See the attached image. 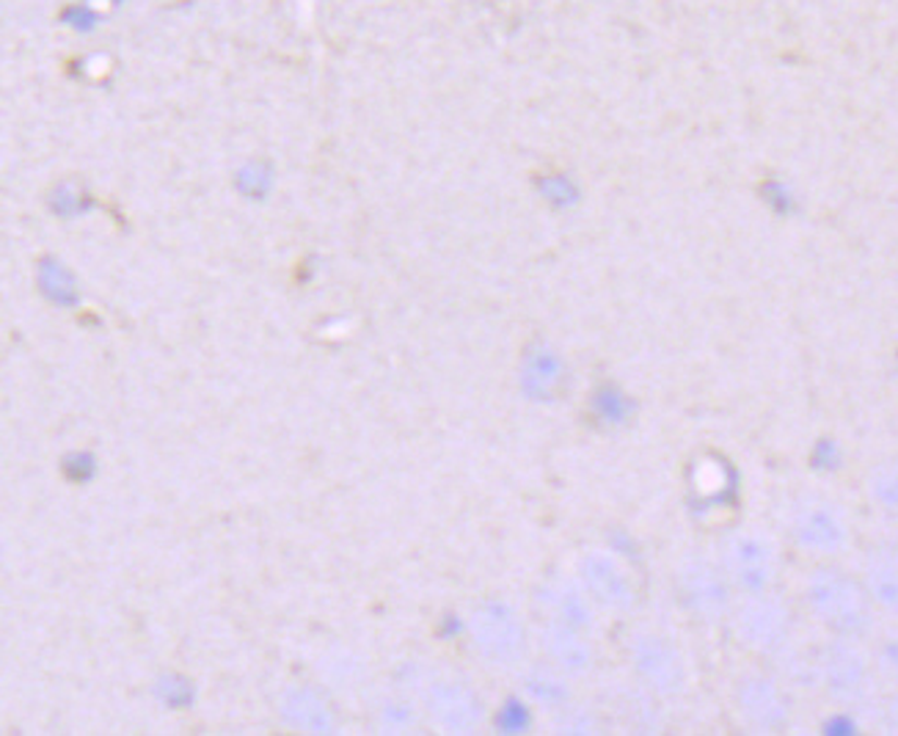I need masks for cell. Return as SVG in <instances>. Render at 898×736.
<instances>
[{
	"mask_svg": "<svg viewBox=\"0 0 898 736\" xmlns=\"http://www.w3.org/2000/svg\"><path fill=\"white\" fill-rule=\"evenodd\" d=\"M863 588L871 604L882 613L898 618V552L896 549H871L863 560Z\"/></svg>",
	"mask_w": 898,
	"mask_h": 736,
	"instance_id": "11",
	"label": "cell"
},
{
	"mask_svg": "<svg viewBox=\"0 0 898 736\" xmlns=\"http://www.w3.org/2000/svg\"><path fill=\"white\" fill-rule=\"evenodd\" d=\"M579 629L574 626H554L549 631V654L557 662L563 671L568 673H585L593 662V654H590V646L576 635Z\"/></svg>",
	"mask_w": 898,
	"mask_h": 736,
	"instance_id": "13",
	"label": "cell"
},
{
	"mask_svg": "<svg viewBox=\"0 0 898 736\" xmlns=\"http://www.w3.org/2000/svg\"><path fill=\"white\" fill-rule=\"evenodd\" d=\"M50 205H53V210L59 212V216H64V219H72V216H81L83 210H86V199L81 196V191L75 188V185H59L53 194V199H50Z\"/></svg>",
	"mask_w": 898,
	"mask_h": 736,
	"instance_id": "18",
	"label": "cell"
},
{
	"mask_svg": "<svg viewBox=\"0 0 898 736\" xmlns=\"http://www.w3.org/2000/svg\"><path fill=\"white\" fill-rule=\"evenodd\" d=\"M637 676L659 696H678L687 689L689 671L681 648L659 631H640L631 642Z\"/></svg>",
	"mask_w": 898,
	"mask_h": 736,
	"instance_id": "6",
	"label": "cell"
},
{
	"mask_svg": "<svg viewBox=\"0 0 898 736\" xmlns=\"http://www.w3.org/2000/svg\"><path fill=\"white\" fill-rule=\"evenodd\" d=\"M865 494L879 513L898 522V461L876 464L865 478Z\"/></svg>",
	"mask_w": 898,
	"mask_h": 736,
	"instance_id": "14",
	"label": "cell"
},
{
	"mask_svg": "<svg viewBox=\"0 0 898 736\" xmlns=\"http://www.w3.org/2000/svg\"><path fill=\"white\" fill-rule=\"evenodd\" d=\"M736 712L741 714L750 728L763 731V734H775L788 725L791 709H788L786 696H783L780 684L772 682L763 673H745L736 682L734 689Z\"/></svg>",
	"mask_w": 898,
	"mask_h": 736,
	"instance_id": "9",
	"label": "cell"
},
{
	"mask_svg": "<svg viewBox=\"0 0 898 736\" xmlns=\"http://www.w3.org/2000/svg\"><path fill=\"white\" fill-rule=\"evenodd\" d=\"M804 604L813 618L838 637H860L874 624V604L863 582L838 568H816L804 579Z\"/></svg>",
	"mask_w": 898,
	"mask_h": 736,
	"instance_id": "1",
	"label": "cell"
},
{
	"mask_svg": "<svg viewBox=\"0 0 898 736\" xmlns=\"http://www.w3.org/2000/svg\"><path fill=\"white\" fill-rule=\"evenodd\" d=\"M819 682L833 701L844 707H858L869 701L876 684V667L871 651H865L854 637H838L819 651Z\"/></svg>",
	"mask_w": 898,
	"mask_h": 736,
	"instance_id": "2",
	"label": "cell"
},
{
	"mask_svg": "<svg viewBox=\"0 0 898 736\" xmlns=\"http://www.w3.org/2000/svg\"><path fill=\"white\" fill-rule=\"evenodd\" d=\"M791 536L799 549L816 557H838L851 543V525L844 507L827 496H802L794 502Z\"/></svg>",
	"mask_w": 898,
	"mask_h": 736,
	"instance_id": "3",
	"label": "cell"
},
{
	"mask_svg": "<svg viewBox=\"0 0 898 736\" xmlns=\"http://www.w3.org/2000/svg\"><path fill=\"white\" fill-rule=\"evenodd\" d=\"M541 191H543V196H546L549 201H554V205H559V207L574 205V201H576V188H574V183H570L568 177L541 180Z\"/></svg>",
	"mask_w": 898,
	"mask_h": 736,
	"instance_id": "20",
	"label": "cell"
},
{
	"mask_svg": "<svg viewBox=\"0 0 898 736\" xmlns=\"http://www.w3.org/2000/svg\"><path fill=\"white\" fill-rule=\"evenodd\" d=\"M581 579L590 596L610 610L635 608V579L610 554H590L581 563Z\"/></svg>",
	"mask_w": 898,
	"mask_h": 736,
	"instance_id": "10",
	"label": "cell"
},
{
	"mask_svg": "<svg viewBox=\"0 0 898 736\" xmlns=\"http://www.w3.org/2000/svg\"><path fill=\"white\" fill-rule=\"evenodd\" d=\"M39 284L41 293L53 298L56 304H75L77 293H75V279L66 271L61 262L56 259H41L39 266Z\"/></svg>",
	"mask_w": 898,
	"mask_h": 736,
	"instance_id": "16",
	"label": "cell"
},
{
	"mask_svg": "<svg viewBox=\"0 0 898 736\" xmlns=\"http://www.w3.org/2000/svg\"><path fill=\"white\" fill-rule=\"evenodd\" d=\"M111 3H113V7H119V3H124V0H111Z\"/></svg>",
	"mask_w": 898,
	"mask_h": 736,
	"instance_id": "22",
	"label": "cell"
},
{
	"mask_svg": "<svg viewBox=\"0 0 898 736\" xmlns=\"http://www.w3.org/2000/svg\"><path fill=\"white\" fill-rule=\"evenodd\" d=\"M736 637L755 654H777L791 637V613L780 599L752 593L734 613Z\"/></svg>",
	"mask_w": 898,
	"mask_h": 736,
	"instance_id": "5",
	"label": "cell"
},
{
	"mask_svg": "<svg viewBox=\"0 0 898 736\" xmlns=\"http://www.w3.org/2000/svg\"><path fill=\"white\" fill-rule=\"evenodd\" d=\"M723 568L741 593H766L777 574V547L763 530H739L723 543Z\"/></svg>",
	"mask_w": 898,
	"mask_h": 736,
	"instance_id": "4",
	"label": "cell"
},
{
	"mask_svg": "<svg viewBox=\"0 0 898 736\" xmlns=\"http://www.w3.org/2000/svg\"><path fill=\"white\" fill-rule=\"evenodd\" d=\"M678 588H681L687 608L703 621H723L734 608L736 585L730 582L728 572L711 560H687L678 574Z\"/></svg>",
	"mask_w": 898,
	"mask_h": 736,
	"instance_id": "7",
	"label": "cell"
},
{
	"mask_svg": "<svg viewBox=\"0 0 898 736\" xmlns=\"http://www.w3.org/2000/svg\"><path fill=\"white\" fill-rule=\"evenodd\" d=\"M273 185V171L268 163H248L237 171V188L248 199H265Z\"/></svg>",
	"mask_w": 898,
	"mask_h": 736,
	"instance_id": "17",
	"label": "cell"
},
{
	"mask_svg": "<svg viewBox=\"0 0 898 736\" xmlns=\"http://www.w3.org/2000/svg\"><path fill=\"white\" fill-rule=\"evenodd\" d=\"M59 20L64 25H70L72 30H83V34H88V30L97 28V23H100V14L88 7V3H72V7H66L64 12L59 14Z\"/></svg>",
	"mask_w": 898,
	"mask_h": 736,
	"instance_id": "19",
	"label": "cell"
},
{
	"mask_svg": "<svg viewBox=\"0 0 898 736\" xmlns=\"http://www.w3.org/2000/svg\"><path fill=\"white\" fill-rule=\"evenodd\" d=\"M430 714L450 731H469L475 728L480 717L477 698L471 696L464 684L439 682L430 689Z\"/></svg>",
	"mask_w": 898,
	"mask_h": 736,
	"instance_id": "12",
	"label": "cell"
},
{
	"mask_svg": "<svg viewBox=\"0 0 898 736\" xmlns=\"http://www.w3.org/2000/svg\"><path fill=\"white\" fill-rule=\"evenodd\" d=\"M471 635H475L480 654L491 662H500V665H513L524 654V642H527L518 615L502 601H488L477 610L475 621H471Z\"/></svg>",
	"mask_w": 898,
	"mask_h": 736,
	"instance_id": "8",
	"label": "cell"
},
{
	"mask_svg": "<svg viewBox=\"0 0 898 736\" xmlns=\"http://www.w3.org/2000/svg\"><path fill=\"white\" fill-rule=\"evenodd\" d=\"M882 714H885V728L890 734H898V692L885 703V712Z\"/></svg>",
	"mask_w": 898,
	"mask_h": 736,
	"instance_id": "21",
	"label": "cell"
},
{
	"mask_svg": "<svg viewBox=\"0 0 898 736\" xmlns=\"http://www.w3.org/2000/svg\"><path fill=\"white\" fill-rule=\"evenodd\" d=\"M871 660H874L876 676L898 689V624L879 631L874 648H871Z\"/></svg>",
	"mask_w": 898,
	"mask_h": 736,
	"instance_id": "15",
	"label": "cell"
}]
</instances>
